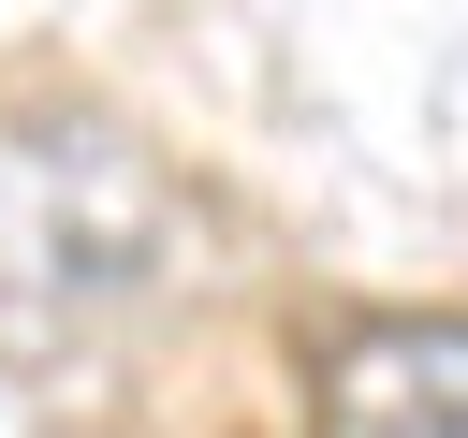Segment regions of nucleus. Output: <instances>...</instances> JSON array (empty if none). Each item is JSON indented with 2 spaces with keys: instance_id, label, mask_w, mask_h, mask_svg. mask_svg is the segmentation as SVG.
<instances>
[{
  "instance_id": "obj_2",
  "label": "nucleus",
  "mask_w": 468,
  "mask_h": 438,
  "mask_svg": "<svg viewBox=\"0 0 468 438\" xmlns=\"http://www.w3.org/2000/svg\"><path fill=\"white\" fill-rule=\"evenodd\" d=\"M322 438H468V321L453 307H351L307 350Z\"/></svg>"
},
{
  "instance_id": "obj_1",
  "label": "nucleus",
  "mask_w": 468,
  "mask_h": 438,
  "mask_svg": "<svg viewBox=\"0 0 468 438\" xmlns=\"http://www.w3.org/2000/svg\"><path fill=\"white\" fill-rule=\"evenodd\" d=\"M190 248L176 175L117 117H15L0 131V292L29 307H132Z\"/></svg>"
}]
</instances>
